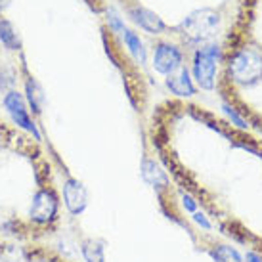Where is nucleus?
I'll return each instance as SVG.
<instances>
[{
    "label": "nucleus",
    "mask_w": 262,
    "mask_h": 262,
    "mask_svg": "<svg viewBox=\"0 0 262 262\" xmlns=\"http://www.w3.org/2000/svg\"><path fill=\"white\" fill-rule=\"evenodd\" d=\"M245 260L247 262H262V256H258L256 253H253V251H249L247 256H245Z\"/></svg>",
    "instance_id": "obj_20"
},
{
    "label": "nucleus",
    "mask_w": 262,
    "mask_h": 262,
    "mask_svg": "<svg viewBox=\"0 0 262 262\" xmlns=\"http://www.w3.org/2000/svg\"><path fill=\"white\" fill-rule=\"evenodd\" d=\"M63 201H66L67 211L71 212V214H80L88 205L86 188L79 180L69 178L66 186H63Z\"/></svg>",
    "instance_id": "obj_7"
},
{
    "label": "nucleus",
    "mask_w": 262,
    "mask_h": 262,
    "mask_svg": "<svg viewBox=\"0 0 262 262\" xmlns=\"http://www.w3.org/2000/svg\"><path fill=\"white\" fill-rule=\"evenodd\" d=\"M182 201H184V207H186L189 212H195L197 205H195V201H193L191 197H189V195H182Z\"/></svg>",
    "instance_id": "obj_19"
},
{
    "label": "nucleus",
    "mask_w": 262,
    "mask_h": 262,
    "mask_svg": "<svg viewBox=\"0 0 262 262\" xmlns=\"http://www.w3.org/2000/svg\"><path fill=\"white\" fill-rule=\"evenodd\" d=\"M219 21V14L211 10H199L182 23V33L184 37H188L193 42H205L216 35Z\"/></svg>",
    "instance_id": "obj_2"
},
{
    "label": "nucleus",
    "mask_w": 262,
    "mask_h": 262,
    "mask_svg": "<svg viewBox=\"0 0 262 262\" xmlns=\"http://www.w3.org/2000/svg\"><path fill=\"white\" fill-rule=\"evenodd\" d=\"M193 220H195L201 228H205V230H211V222L207 220V216H205L203 212H193Z\"/></svg>",
    "instance_id": "obj_18"
},
{
    "label": "nucleus",
    "mask_w": 262,
    "mask_h": 262,
    "mask_svg": "<svg viewBox=\"0 0 262 262\" xmlns=\"http://www.w3.org/2000/svg\"><path fill=\"white\" fill-rule=\"evenodd\" d=\"M132 17H134V21L138 23L140 27H144L147 33H161V31H165V23L161 21V17L146 10V8H134L130 12Z\"/></svg>",
    "instance_id": "obj_9"
},
{
    "label": "nucleus",
    "mask_w": 262,
    "mask_h": 262,
    "mask_svg": "<svg viewBox=\"0 0 262 262\" xmlns=\"http://www.w3.org/2000/svg\"><path fill=\"white\" fill-rule=\"evenodd\" d=\"M107 21H110V25L113 27V31H119V33H121V31H124L123 29V23H121V19L117 17V14L113 12V10H111L110 14H107Z\"/></svg>",
    "instance_id": "obj_17"
},
{
    "label": "nucleus",
    "mask_w": 262,
    "mask_h": 262,
    "mask_svg": "<svg viewBox=\"0 0 262 262\" xmlns=\"http://www.w3.org/2000/svg\"><path fill=\"white\" fill-rule=\"evenodd\" d=\"M27 98H29V103L31 107H33V111L35 113H40V103H38V100H40V94L37 92V84L35 82H27Z\"/></svg>",
    "instance_id": "obj_15"
},
{
    "label": "nucleus",
    "mask_w": 262,
    "mask_h": 262,
    "mask_svg": "<svg viewBox=\"0 0 262 262\" xmlns=\"http://www.w3.org/2000/svg\"><path fill=\"white\" fill-rule=\"evenodd\" d=\"M31 219L38 222V224H48L56 219L58 214V197L50 189H40L33 197V205H31Z\"/></svg>",
    "instance_id": "obj_4"
},
{
    "label": "nucleus",
    "mask_w": 262,
    "mask_h": 262,
    "mask_svg": "<svg viewBox=\"0 0 262 262\" xmlns=\"http://www.w3.org/2000/svg\"><path fill=\"white\" fill-rule=\"evenodd\" d=\"M142 176H144V180L147 184H151L153 188H167V174H165V170L155 163V161H144V165H142Z\"/></svg>",
    "instance_id": "obj_10"
},
{
    "label": "nucleus",
    "mask_w": 262,
    "mask_h": 262,
    "mask_svg": "<svg viewBox=\"0 0 262 262\" xmlns=\"http://www.w3.org/2000/svg\"><path fill=\"white\" fill-rule=\"evenodd\" d=\"M4 107H6V111L12 115V119H14V123L17 124V126L25 128V130L31 132L37 140H40V134H38L37 126H35V123L31 121L29 113H27V110H25V102H23L21 96L17 94V92H10V94H6V98H4Z\"/></svg>",
    "instance_id": "obj_5"
},
{
    "label": "nucleus",
    "mask_w": 262,
    "mask_h": 262,
    "mask_svg": "<svg viewBox=\"0 0 262 262\" xmlns=\"http://www.w3.org/2000/svg\"><path fill=\"white\" fill-rule=\"evenodd\" d=\"M8 4H10V0H0V10H2V8H6Z\"/></svg>",
    "instance_id": "obj_21"
},
{
    "label": "nucleus",
    "mask_w": 262,
    "mask_h": 262,
    "mask_svg": "<svg viewBox=\"0 0 262 262\" xmlns=\"http://www.w3.org/2000/svg\"><path fill=\"white\" fill-rule=\"evenodd\" d=\"M167 86L172 90V94L176 96H191L195 92V88L191 84V79H189L188 69H178V73L168 75L167 79Z\"/></svg>",
    "instance_id": "obj_8"
},
{
    "label": "nucleus",
    "mask_w": 262,
    "mask_h": 262,
    "mask_svg": "<svg viewBox=\"0 0 262 262\" xmlns=\"http://www.w3.org/2000/svg\"><path fill=\"white\" fill-rule=\"evenodd\" d=\"M153 67L163 75H172L182 67V54L172 44H159L153 52Z\"/></svg>",
    "instance_id": "obj_6"
},
{
    "label": "nucleus",
    "mask_w": 262,
    "mask_h": 262,
    "mask_svg": "<svg viewBox=\"0 0 262 262\" xmlns=\"http://www.w3.org/2000/svg\"><path fill=\"white\" fill-rule=\"evenodd\" d=\"M230 73L239 84H253L262 79V56L249 48L237 52L230 63Z\"/></svg>",
    "instance_id": "obj_1"
},
{
    "label": "nucleus",
    "mask_w": 262,
    "mask_h": 262,
    "mask_svg": "<svg viewBox=\"0 0 262 262\" xmlns=\"http://www.w3.org/2000/svg\"><path fill=\"white\" fill-rule=\"evenodd\" d=\"M224 111H226V115L230 117V119H232L233 123L237 124L239 128H245V126H247V124H245V121H243V119H241V117L237 115V113H235V111H233L232 107H228V105H224Z\"/></svg>",
    "instance_id": "obj_16"
},
{
    "label": "nucleus",
    "mask_w": 262,
    "mask_h": 262,
    "mask_svg": "<svg viewBox=\"0 0 262 262\" xmlns=\"http://www.w3.org/2000/svg\"><path fill=\"white\" fill-rule=\"evenodd\" d=\"M82 256L86 262H105V255H103V243L96 239H86L82 241Z\"/></svg>",
    "instance_id": "obj_11"
},
{
    "label": "nucleus",
    "mask_w": 262,
    "mask_h": 262,
    "mask_svg": "<svg viewBox=\"0 0 262 262\" xmlns=\"http://www.w3.org/2000/svg\"><path fill=\"white\" fill-rule=\"evenodd\" d=\"M211 256L214 258V262H243V256L230 245H219L211 253Z\"/></svg>",
    "instance_id": "obj_14"
},
{
    "label": "nucleus",
    "mask_w": 262,
    "mask_h": 262,
    "mask_svg": "<svg viewBox=\"0 0 262 262\" xmlns=\"http://www.w3.org/2000/svg\"><path fill=\"white\" fill-rule=\"evenodd\" d=\"M0 40L6 44V48H10V50H17L19 48L17 33L14 31L12 23L6 21V19H0Z\"/></svg>",
    "instance_id": "obj_13"
},
{
    "label": "nucleus",
    "mask_w": 262,
    "mask_h": 262,
    "mask_svg": "<svg viewBox=\"0 0 262 262\" xmlns=\"http://www.w3.org/2000/svg\"><path fill=\"white\" fill-rule=\"evenodd\" d=\"M220 58L219 46H205L195 54L193 59V75L197 84L205 90H211L214 86V75H216V61Z\"/></svg>",
    "instance_id": "obj_3"
},
{
    "label": "nucleus",
    "mask_w": 262,
    "mask_h": 262,
    "mask_svg": "<svg viewBox=\"0 0 262 262\" xmlns=\"http://www.w3.org/2000/svg\"><path fill=\"white\" fill-rule=\"evenodd\" d=\"M124 42L128 46V50L132 52V56L138 59L140 63L146 61V50H144V44L140 40V37L132 31H124Z\"/></svg>",
    "instance_id": "obj_12"
}]
</instances>
